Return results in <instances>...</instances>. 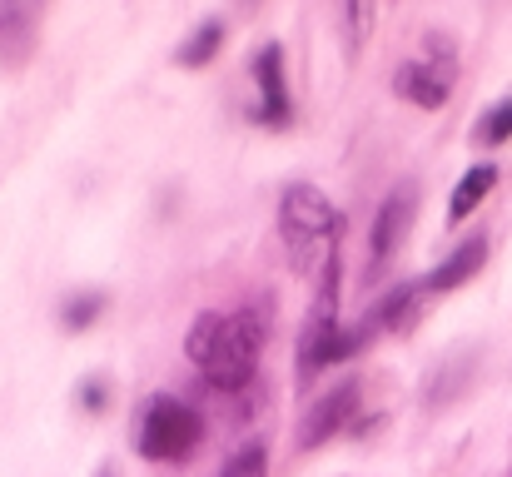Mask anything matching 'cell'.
Masks as SVG:
<instances>
[{"mask_svg": "<svg viewBox=\"0 0 512 477\" xmlns=\"http://www.w3.org/2000/svg\"><path fill=\"white\" fill-rule=\"evenodd\" d=\"M423 284H398L378 309H373V318H378V328H393V333H403V328H413L418 323V309H423Z\"/></svg>", "mask_w": 512, "mask_h": 477, "instance_id": "7c38bea8", "label": "cell"}, {"mask_svg": "<svg viewBox=\"0 0 512 477\" xmlns=\"http://www.w3.org/2000/svg\"><path fill=\"white\" fill-rule=\"evenodd\" d=\"M503 140H512V100L493 105L478 125V145H503Z\"/></svg>", "mask_w": 512, "mask_h": 477, "instance_id": "e0dca14e", "label": "cell"}, {"mask_svg": "<svg viewBox=\"0 0 512 477\" xmlns=\"http://www.w3.org/2000/svg\"><path fill=\"white\" fill-rule=\"evenodd\" d=\"M80 398H85L90 408H100V403H105V383H90V388H80Z\"/></svg>", "mask_w": 512, "mask_h": 477, "instance_id": "ac0fdd59", "label": "cell"}, {"mask_svg": "<svg viewBox=\"0 0 512 477\" xmlns=\"http://www.w3.org/2000/svg\"><path fill=\"white\" fill-rule=\"evenodd\" d=\"M199 438H204L199 413L184 398H170V393L150 398L145 413H140V428H135V448L150 463H179V458H189L199 448Z\"/></svg>", "mask_w": 512, "mask_h": 477, "instance_id": "3957f363", "label": "cell"}, {"mask_svg": "<svg viewBox=\"0 0 512 477\" xmlns=\"http://www.w3.org/2000/svg\"><path fill=\"white\" fill-rule=\"evenodd\" d=\"M413 209H418V189L413 184H403V189H393L383 199V209H378V219L368 229V279H378L388 269V259L398 254V244H403V234L413 224Z\"/></svg>", "mask_w": 512, "mask_h": 477, "instance_id": "8992f818", "label": "cell"}, {"mask_svg": "<svg viewBox=\"0 0 512 477\" xmlns=\"http://www.w3.org/2000/svg\"><path fill=\"white\" fill-rule=\"evenodd\" d=\"M269 338V318L259 309H234V314H199L184 333V353L189 363L224 393L244 388L259 368Z\"/></svg>", "mask_w": 512, "mask_h": 477, "instance_id": "6da1fadb", "label": "cell"}, {"mask_svg": "<svg viewBox=\"0 0 512 477\" xmlns=\"http://www.w3.org/2000/svg\"><path fill=\"white\" fill-rule=\"evenodd\" d=\"M483 264H488V239L478 234V239L458 244V249L423 279V289H428V294H453V289H463L473 274H483Z\"/></svg>", "mask_w": 512, "mask_h": 477, "instance_id": "30bf717a", "label": "cell"}, {"mask_svg": "<svg viewBox=\"0 0 512 477\" xmlns=\"http://www.w3.org/2000/svg\"><path fill=\"white\" fill-rule=\"evenodd\" d=\"M254 85H259V105H254V120L269 125V130H284L294 120V100H289V80H284V45H264L254 55Z\"/></svg>", "mask_w": 512, "mask_h": 477, "instance_id": "52a82bcc", "label": "cell"}, {"mask_svg": "<svg viewBox=\"0 0 512 477\" xmlns=\"http://www.w3.org/2000/svg\"><path fill=\"white\" fill-rule=\"evenodd\" d=\"M219 45H224V25H204V30H194V35L179 45V65H184V70H199V65H209V60L219 55Z\"/></svg>", "mask_w": 512, "mask_h": 477, "instance_id": "5bb4252c", "label": "cell"}, {"mask_svg": "<svg viewBox=\"0 0 512 477\" xmlns=\"http://www.w3.org/2000/svg\"><path fill=\"white\" fill-rule=\"evenodd\" d=\"M40 40V5H0V65L20 70Z\"/></svg>", "mask_w": 512, "mask_h": 477, "instance_id": "9c48e42d", "label": "cell"}, {"mask_svg": "<svg viewBox=\"0 0 512 477\" xmlns=\"http://www.w3.org/2000/svg\"><path fill=\"white\" fill-rule=\"evenodd\" d=\"M279 239H284V254H289L294 274L324 279V269L339 264V209L314 184H289L284 199H279Z\"/></svg>", "mask_w": 512, "mask_h": 477, "instance_id": "7a4b0ae2", "label": "cell"}, {"mask_svg": "<svg viewBox=\"0 0 512 477\" xmlns=\"http://www.w3.org/2000/svg\"><path fill=\"white\" fill-rule=\"evenodd\" d=\"M100 314H105V294H75V299L60 309V323H65V328H90Z\"/></svg>", "mask_w": 512, "mask_h": 477, "instance_id": "2e32d148", "label": "cell"}, {"mask_svg": "<svg viewBox=\"0 0 512 477\" xmlns=\"http://www.w3.org/2000/svg\"><path fill=\"white\" fill-rule=\"evenodd\" d=\"M453 85H458V55L443 35H428L423 40V55L418 60H403L398 75H393V90L423 110H443L453 100Z\"/></svg>", "mask_w": 512, "mask_h": 477, "instance_id": "277c9868", "label": "cell"}, {"mask_svg": "<svg viewBox=\"0 0 512 477\" xmlns=\"http://www.w3.org/2000/svg\"><path fill=\"white\" fill-rule=\"evenodd\" d=\"M498 184V164H473L463 179H458V189H453V199H448V224H463L483 199H488V189Z\"/></svg>", "mask_w": 512, "mask_h": 477, "instance_id": "8fae6325", "label": "cell"}, {"mask_svg": "<svg viewBox=\"0 0 512 477\" xmlns=\"http://www.w3.org/2000/svg\"><path fill=\"white\" fill-rule=\"evenodd\" d=\"M219 477H269V453H264V443H244V448L224 463Z\"/></svg>", "mask_w": 512, "mask_h": 477, "instance_id": "9a60e30c", "label": "cell"}, {"mask_svg": "<svg viewBox=\"0 0 512 477\" xmlns=\"http://www.w3.org/2000/svg\"><path fill=\"white\" fill-rule=\"evenodd\" d=\"M343 25V55L348 60H358V50L368 45V30H373V5H363V0H348L334 10Z\"/></svg>", "mask_w": 512, "mask_h": 477, "instance_id": "4fadbf2b", "label": "cell"}, {"mask_svg": "<svg viewBox=\"0 0 512 477\" xmlns=\"http://www.w3.org/2000/svg\"><path fill=\"white\" fill-rule=\"evenodd\" d=\"M339 264L324 269V284H319V299L309 309V323H304V338H299V383L309 388L324 368H334V348H339Z\"/></svg>", "mask_w": 512, "mask_h": 477, "instance_id": "5b68a950", "label": "cell"}, {"mask_svg": "<svg viewBox=\"0 0 512 477\" xmlns=\"http://www.w3.org/2000/svg\"><path fill=\"white\" fill-rule=\"evenodd\" d=\"M358 403H363V388H358V383H339V388H329V393L304 413V423H299V448L309 453V448H324L329 438H339L343 428L353 423Z\"/></svg>", "mask_w": 512, "mask_h": 477, "instance_id": "ba28073f", "label": "cell"}]
</instances>
